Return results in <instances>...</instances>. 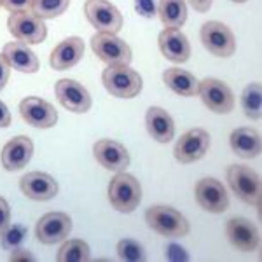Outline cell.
Here are the masks:
<instances>
[{
	"label": "cell",
	"instance_id": "6da1fadb",
	"mask_svg": "<svg viewBox=\"0 0 262 262\" xmlns=\"http://www.w3.org/2000/svg\"><path fill=\"white\" fill-rule=\"evenodd\" d=\"M105 90L116 98H135L142 91V77L129 65H108L101 74Z\"/></svg>",
	"mask_w": 262,
	"mask_h": 262
},
{
	"label": "cell",
	"instance_id": "7a4b0ae2",
	"mask_svg": "<svg viewBox=\"0 0 262 262\" xmlns=\"http://www.w3.org/2000/svg\"><path fill=\"white\" fill-rule=\"evenodd\" d=\"M108 200L117 212L131 213L142 201L140 182L129 173L119 171L108 185Z\"/></svg>",
	"mask_w": 262,
	"mask_h": 262
},
{
	"label": "cell",
	"instance_id": "3957f363",
	"mask_svg": "<svg viewBox=\"0 0 262 262\" xmlns=\"http://www.w3.org/2000/svg\"><path fill=\"white\" fill-rule=\"evenodd\" d=\"M150 229L166 238H182L189 232V222L179 210L168 205H154L145 213Z\"/></svg>",
	"mask_w": 262,
	"mask_h": 262
},
{
	"label": "cell",
	"instance_id": "277c9868",
	"mask_svg": "<svg viewBox=\"0 0 262 262\" xmlns=\"http://www.w3.org/2000/svg\"><path fill=\"white\" fill-rule=\"evenodd\" d=\"M227 182H229L232 192L248 205H255L259 208L262 185L259 173L245 164H232L227 170Z\"/></svg>",
	"mask_w": 262,
	"mask_h": 262
},
{
	"label": "cell",
	"instance_id": "5b68a950",
	"mask_svg": "<svg viewBox=\"0 0 262 262\" xmlns=\"http://www.w3.org/2000/svg\"><path fill=\"white\" fill-rule=\"evenodd\" d=\"M7 28L14 35V39L25 42V44H40L48 37L44 19L35 16L32 11L11 12Z\"/></svg>",
	"mask_w": 262,
	"mask_h": 262
},
{
	"label": "cell",
	"instance_id": "8992f818",
	"mask_svg": "<svg viewBox=\"0 0 262 262\" xmlns=\"http://www.w3.org/2000/svg\"><path fill=\"white\" fill-rule=\"evenodd\" d=\"M91 48L96 56L108 65H129L133 60L131 48L116 33L98 32L96 35H93Z\"/></svg>",
	"mask_w": 262,
	"mask_h": 262
},
{
	"label": "cell",
	"instance_id": "52a82bcc",
	"mask_svg": "<svg viewBox=\"0 0 262 262\" xmlns=\"http://www.w3.org/2000/svg\"><path fill=\"white\" fill-rule=\"evenodd\" d=\"M201 42L206 51L219 58H229L236 51L234 33L221 21H206L201 27Z\"/></svg>",
	"mask_w": 262,
	"mask_h": 262
},
{
	"label": "cell",
	"instance_id": "ba28073f",
	"mask_svg": "<svg viewBox=\"0 0 262 262\" xmlns=\"http://www.w3.org/2000/svg\"><path fill=\"white\" fill-rule=\"evenodd\" d=\"M84 12L98 32L117 33L122 28V14L108 0H86Z\"/></svg>",
	"mask_w": 262,
	"mask_h": 262
},
{
	"label": "cell",
	"instance_id": "9c48e42d",
	"mask_svg": "<svg viewBox=\"0 0 262 262\" xmlns=\"http://www.w3.org/2000/svg\"><path fill=\"white\" fill-rule=\"evenodd\" d=\"M198 95H201L203 103L215 114H229L234 108V95L231 88L219 79L206 77L201 81Z\"/></svg>",
	"mask_w": 262,
	"mask_h": 262
},
{
	"label": "cell",
	"instance_id": "30bf717a",
	"mask_svg": "<svg viewBox=\"0 0 262 262\" xmlns=\"http://www.w3.org/2000/svg\"><path fill=\"white\" fill-rule=\"evenodd\" d=\"M210 149V133L201 128L189 129L175 145V158L182 164L200 161Z\"/></svg>",
	"mask_w": 262,
	"mask_h": 262
},
{
	"label": "cell",
	"instance_id": "8fae6325",
	"mask_svg": "<svg viewBox=\"0 0 262 262\" xmlns=\"http://www.w3.org/2000/svg\"><path fill=\"white\" fill-rule=\"evenodd\" d=\"M226 232L232 247L243 253L255 252L260 245V232L257 226L245 217H232L227 222Z\"/></svg>",
	"mask_w": 262,
	"mask_h": 262
},
{
	"label": "cell",
	"instance_id": "7c38bea8",
	"mask_svg": "<svg viewBox=\"0 0 262 262\" xmlns=\"http://www.w3.org/2000/svg\"><path fill=\"white\" fill-rule=\"evenodd\" d=\"M19 112L25 122H28L33 128L48 129L53 128L58 121L56 108L46 100L37 98V96H28L19 103Z\"/></svg>",
	"mask_w": 262,
	"mask_h": 262
},
{
	"label": "cell",
	"instance_id": "4fadbf2b",
	"mask_svg": "<svg viewBox=\"0 0 262 262\" xmlns=\"http://www.w3.org/2000/svg\"><path fill=\"white\" fill-rule=\"evenodd\" d=\"M56 98L65 108L75 114H84L91 108V96L90 91L81 82L72 81V79H61L54 86Z\"/></svg>",
	"mask_w": 262,
	"mask_h": 262
},
{
	"label": "cell",
	"instance_id": "5bb4252c",
	"mask_svg": "<svg viewBox=\"0 0 262 262\" xmlns=\"http://www.w3.org/2000/svg\"><path fill=\"white\" fill-rule=\"evenodd\" d=\"M196 200L210 213H222L229 206V196H227L226 187L217 179L200 180L196 184Z\"/></svg>",
	"mask_w": 262,
	"mask_h": 262
},
{
	"label": "cell",
	"instance_id": "9a60e30c",
	"mask_svg": "<svg viewBox=\"0 0 262 262\" xmlns=\"http://www.w3.org/2000/svg\"><path fill=\"white\" fill-rule=\"evenodd\" d=\"M72 231V219L67 213L61 212H51L37 222V238L44 245L60 243Z\"/></svg>",
	"mask_w": 262,
	"mask_h": 262
},
{
	"label": "cell",
	"instance_id": "2e32d148",
	"mask_svg": "<svg viewBox=\"0 0 262 262\" xmlns=\"http://www.w3.org/2000/svg\"><path fill=\"white\" fill-rule=\"evenodd\" d=\"M95 158L101 166L111 171H124L129 164V154L122 143L116 140H98L93 147Z\"/></svg>",
	"mask_w": 262,
	"mask_h": 262
},
{
	"label": "cell",
	"instance_id": "e0dca14e",
	"mask_svg": "<svg viewBox=\"0 0 262 262\" xmlns=\"http://www.w3.org/2000/svg\"><path fill=\"white\" fill-rule=\"evenodd\" d=\"M19 187L23 194L35 201H49L58 194V184L48 173L32 171L27 173L19 180Z\"/></svg>",
	"mask_w": 262,
	"mask_h": 262
},
{
	"label": "cell",
	"instance_id": "ac0fdd59",
	"mask_svg": "<svg viewBox=\"0 0 262 262\" xmlns=\"http://www.w3.org/2000/svg\"><path fill=\"white\" fill-rule=\"evenodd\" d=\"M159 49L173 63H185L191 56V44L179 28H164L159 33Z\"/></svg>",
	"mask_w": 262,
	"mask_h": 262
},
{
	"label": "cell",
	"instance_id": "d6986e66",
	"mask_svg": "<svg viewBox=\"0 0 262 262\" xmlns=\"http://www.w3.org/2000/svg\"><path fill=\"white\" fill-rule=\"evenodd\" d=\"M33 143L28 137H14L4 145L2 164L7 171L23 170L32 159Z\"/></svg>",
	"mask_w": 262,
	"mask_h": 262
},
{
	"label": "cell",
	"instance_id": "ffe728a7",
	"mask_svg": "<svg viewBox=\"0 0 262 262\" xmlns=\"http://www.w3.org/2000/svg\"><path fill=\"white\" fill-rule=\"evenodd\" d=\"M84 56V40L81 37H69L61 40L51 53V67L54 70H69Z\"/></svg>",
	"mask_w": 262,
	"mask_h": 262
},
{
	"label": "cell",
	"instance_id": "44dd1931",
	"mask_svg": "<svg viewBox=\"0 0 262 262\" xmlns=\"http://www.w3.org/2000/svg\"><path fill=\"white\" fill-rule=\"evenodd\" d=\"M2 54L11 69L23 72V74H35L39 70V58L25 42H7L4 46Z\"/></svg>",
	"mask_w": 262,
	"mask_h": 262
},
{
	"label": "cell",
	"instance_id": "7402d4cb",
	"mask_svg": "<svg viewBox=\"0 0 262 262\" xmlns=\"http://www.w3.org/2000/svg\"><path fill=\"white\" fill-rule=\"evenodd\" d=\"M147 131L156 142L168 143L175 135V122L173 117L161 107H150L145 114Z\"/></svg>",
	"mask_w": 262,
	"mask_h": 262
},
{
	"label": "cell",
	"instance_id": "603a6c76",
	"mask_svg": "<svg viewBox=\"0 0 262 262\" xmlns=\"http://www.w3.org/2000/svg\"><path fill=\"white\" fill-rule=\"evenodd\" d=\"M229 143L232 152L243 159H253L260 154V133L248 126L232 131Z\"/></svg>",
	"mask_w": 262,
	"mask_h": 262
},
{
	"label": "cell",
	"instance_id": "cb8c5ba5",
	"mask_svg": "<svg viewBox=\"0 0 262 262\" xmlns=\"http://www.w3.org/2000/svg\"><path fill=\"white\" fill-rule=\"evenodd\" d=\"M163 81L168 88L180 96H196L200 91V81L187 70L168 69L163 74Z\"/></svg>",
	"mask_w": 262,
	"mask_h": 262
},
{
	"label": "cell",
	"instance_id": "d4e9b609",
	"mask_svg": "<svg viewBox=\"0 0 262 262\" xmlns=\"http://www.w3.org/2000/svg\"><path fill=\"white\" fill-rule=\"evenodd\" d=\"M158 14L166 28H180L187 21L185 0H159Z\"/></svg>",
	"mask_w": 262,
	"mask_h": 262
},
{
	"label": "cell",
	"instance_id": "484cf974",
	"mask_svg": "<svg viewBox=\"0 0 262 262\" xmlns=\"http://www.w3.org/2000/svg\"><path fill=\"white\" fill-rule=\"evenodd\" d=\"M242 107L248 119H260L262 116V91L259 82H252L242 95Z\"/></svg>",
	"mask_w": 262,
	"mask_h": 262
},
{
	"label": "cell",
	"instance_id": "4316f807",
	"mask_svg": "<svg viewBox=\"0 0 262 262\" xmlns=\"http://www.w3.org/2000/svg\"><path fill=\"white\" fill-rule=\"evenodd\" d=\"M60 262H84L90 260V245L82 239H70L61 245L56 257Z\"/></svg>",
	"mask_w": 262,
	"mask_h": 262
},
{
	"label": "cell",
	"instance_id": "83f0119b",
	"mask_svg": "<svg viewBox=\"0 0 262 262\" xmlns=\"http://www.w3.org/2000/svg\"><path fill=\"white\" fill-rule=\"evenodd\" d=\"M70 0H33L32 12L40 19H53L67 11Z\"/></svg>",
	"mask_w": 262,
	"mask_h": 262
},
{
	"label": "cell",
	"instance_id": "f1b7e54d",
	"mask_svg": "<svg viewBox=\"0 0 262 262\" xmlns=\"http://www.w3.org/2000/svg\"><path fill=\"white\" fill-rule=\"evenodd\" d=\"M117 255H119L121 260H128V262H140L147 259L145 250H143L142 245L129 238L121 239L117 243Z\"/></svg>",
	"mask_w": 262,
	"mask_h": 262
},
{
	"label": "cell",
	"instance_id": "f546056e",
	"mask_svg": "<svg viewBox=\"0 0 262 262\" xmlns=\"http://www.w3.org/2000/svg\"><path fill=\"white\" fill-rule=\"evenodd\" d=\"M25 234H27V229L19 224H14V226H9L6 229L0 238H2V247L7 248V250H16L19 248V245L23 243Z\"/></svg>",
	"mask_w": 262,
	"mask_h": 262
},
{
	"label": "cell",
	"instance_id": "4dcf8cb0",
	"mask_svg": "<svg viewBox=\"0 0 262 262\" xmlns=\"http://www.w3.org/2000/svg\"><path fill=\"white\" fill-rule=\"evenodd\" d=\"M135 9L143 18H154L158 14V6L156 0H135Z\"/></svg>",
	"mask_w": 262,
	"mask_h": 262
},
{
	"label": "cell",
	"instance_id": "1f68e13d",
	"mask_svg": "<svg viewBox=\"0 0 262 262\" xmlns=\"http://www.w3.org/2000/svg\"><path fill=\"white\" fill-rule=\"evenodd\" d=\"M33 0H2V7H6L9 12L30 11Z\"/></svg>",
	"mask_w": 262,
	"mask_h": 262
},
{
	"label": "cell",
	"instance_id": "d6a6232c",
	"mask_svg": "<svg viewBox=\"0 0 262 262\" xmlns=\"http://www.w3.org/2000/svg\"><path fill=\"white\" fill-rule=\"evenodd\" d=\"M11 226V208L4 198H0V236Z\"/></svg>",
	"mask_w": 262,
	"mask_h": 262
},
{
	"label": "cell",
	"instance_id": "836d02e7",
	"mask_svg": "<svg viewBox=\"0 0 262 262\" xmlns=\"http://www.w3.org/2000/svg\"><path fill=\"white\" fill-rule=\"evenodd\" d=\"M9 74H11V67L9 63L6 61L4 54H0V91L6 88L7 81H9Z\"/></svg>",
	"mask_w": 262,
	"mask_h": 262
},
{
	"label": "cell",
	"instance_id": "e575fe53",
	"mask_svg": "<svg viewBox=\"0 0 262 262\" xmlns=\"http://www.w3.org/2000/svg\"><path fill=\"white\" fill-rule=\"evenodd\" d=\"M168 259H184L187 260V253H185V250L182 247H179V245H170L168 247V253H166Z\"/></svg>",
	"mask_w": 262,
	"mask_h": 262
},
{
	"label": "cell",
	"instance_id": "d590c367",
	"mask_svg": "<svg viewBox=\"0 0 262 262\" xmlns=\"http://www.w3.org/2000/svg\"><path fill=\"white\" fill-rule=\"evenodd\" d=\"M11 124V112L4 101H0V128H7Z\"/></svg>",
	"mask_w": 262,
	"mask_h": 262
},
{
	"label": "cell",
	"instance_id": "8d00e7d4",
	"mask_svg": "<svg viewBox=\"0 0 262 262\" xmlns=\"http://www.w3.org/2000/svg\"><path fill=\"white\" fill-rule=\"evenodd\" d=\"M212 2L213 0H189V4L196 9L198 12H206L210 11V7H212Z\"/></svg>",
	"mask_w": 262,
	"mask_h": 262
},
{
	"label": "cell",
	"instance_id": "74e56055",
	"mask_svg": "<svg viewBox=\"0 0 262 262\" xmlns=\"http://www.w3.org/2000/svg\"><path fill=\"white\" fill-rule=\"evenodd\" d=\"M12 252L14 253L11 255V260H33V257L27 250H19V248H16V250H12Z\"/></svg>",
	"mask_w": 262,
	"mask_h": 262
},
{
	"label": "cell",
	"instance_id": "f35d334b",
	"mask_svg": "<svg viewBox=\"0 0 262 262\" xmlns=\"http://www.w3.org/2000/svg\"><path fill=\"white\" fill-rule=\"evenodd\" d=\"M232 2H238V4H243V2H247V0H232Z\"/></svg>",
	"mask_w": 262,
	"mask_h": 262
},
{
	"label": "cell",
	"instance_id": "ab89813d",
	"mask_svg": "<svg viewBox=\"0 0 262 262\" xmlns=\"http://www.w3.org/2000/svg\"><path fill=\"white\" fill-rule=\"evenodd\" d=\"M0 6H2V0H0Z\"/></svg>",
	"mask_w": 262,
	"mask_h": 262
}]
</instances>
